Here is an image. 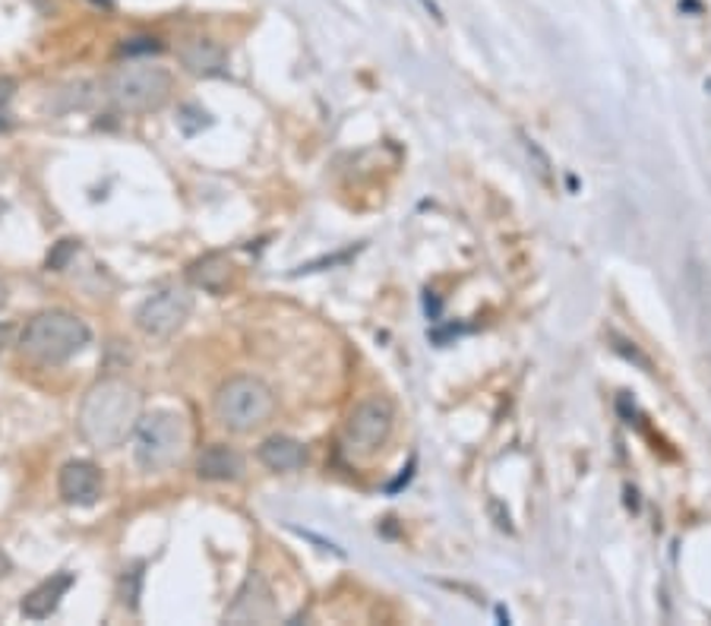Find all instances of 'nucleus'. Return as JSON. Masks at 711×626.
<instances>
[{"label": "nucleus", "instance_id": "12", "mask_svg": "<svg viewBox=\"0 0 711 626\" xmlns=\"http://www.w3.org/2000/svg\"><path fill=\"white\" fill-rule=\"evenodd\" d=\"M196 475L203 481H237L244 475V459L237 450H231L225 443L206 446L196 459Z\"/></svg>", "mask_w": 711, "mask_h": 626}, {"label": "nucleus", "instance_id": "8", "mask_svg": "<svg viewBox=\"0 0 711 626\" xmlns=\"http://www.w3.org/2000/svg\"><path fill=\"white\" fill-rule=\"evenodd\" d=\"M58 491L70 506H93L101 496V471L86 459L66 462L58 478Z\"/></svg>", "mask_w": 711, "mask_h": 626}, {"label": "nucleus", "instance_id": "3", "mask_svg": "<svg viewBox=\"0 0 711 626\" xmlns=\"http://www.w3.org/2000/svg\"><path fill=\"white\" fill-rule=\"evenodd\" d=\"M187 453V425L174 412H152L136 421L133 430V459L146 475L168 471Z\"/></svg>", "mask_w": 711, "mask_h": 626}, {"label": "nucleus", "instance_id": "20", "mask_svg": "<svg viewBox=\"0 0 711 626\" xmlns=\"http://www.w3.org/2000/svg\"><path fill=\"white\" fill-rule=\"evenodd\" d=\"M0 342H3V330H0Z\"/></svg>", "mask_w": 711, "mask_h": 626}, {"label": "nucleus", "instance_id": "16", "mask_svg": "<svg viewBox=\"0 0 711 626\" xmlns=\"http://www.w3.org/2000/svg\"><path fill=\"white\" fill-rule=\"evenodd\" d=\"M16 96V79L10 76H0V127H7V118H10V101Z\"/></svg>", "mask_w": 711, "mask_h": 626}, {"label": "nucleus", "instance_id": "10", "mask_svg": "<svg viewBox=\"0 0 711 626\" xmlns=\"http://www.w3.org/2000/svg\"><path fill=\"white\" fill-rule=\"evenodd\" d=\"M269 598H272V594L266 589L262 576L250 573V579H247L244 589L237 592V598H234V604H231V611H228L225 617L228 621H244V624L269 621V617H272V601H269Z\"/></svg>", "mask_w": 711, "mask_h": 626}, {"label": "nucleus", "instance_id": "6", "mask_svg": "<svg viewBox=\"0 0 711 626\" xmlns=\"http://www.w3.org/2000/svg\"><path fill=\"white\" fill-rule=\"evenodd\" d=\"M392 428H395V405L387 396L364 398L345 421V450L352 456L367 459L387 446Z\"/></svg>", "mask_w": 711, "mask_h": 626}, {"label": "nucleus", "instance_id": "19", "mask_svg": "<svg viewBox=\"0 0 711 626\" xmlns=\"http://www.w3.org/2000/svg\"><path fill=\"white\" fill-rule=\"evenodd\" d=\"M7 304V289H3V282H0V307Z\"/></svg>", "mask_w": 711, "mask_h": 626}, {"label": "nucleus", "instance_id": "4", "mask_svg": "<svg viewBox=\"0 0 711 626\" xmlns=\"http://www.w3.org/2000/svg\"><path fill=\"white\" fill-rule=\"evenodd\" d=\"M105 96L114 108L130 114L159 111L171 96V73L146 61H130L105 79Z\"/></svg>", "mask_w": 711, "mask_h": 626}, {"label": "nucleus", "instance_id": "18", "mask_svg": "<svg viewBox=\"0 0 711 626\" xmlns=\"http://www.w3.org/2000/svg\"><path fill=\"white\" fill-rule=\"evenodd\" d=\"M424 7H427V10H430V13H433L437 20H443V13H440V7H437L433 0H424Z\"/></svg>", "mask_w": 711, "mask_h": 626}, {"label": "nucleus", "instance_id": "1", "mask_svg": "<svg viewBox=\"0 0 711 626\" xmlns=\"http://www.w3.org/2000/svg\"><path fill=\"white\" fill-rule=\"evenodd\" d=\"M143 418V396L121 377L98 380L83 398L79 433L96 450H118Z\"/></svg>", "mask_w": 711, "mask_h": 626}, {"label": "nucleus", "instance_id": "7", "mask_svg": "<svg viewBox=\"0 0 711 626\" xmlns=\"http://www.w3.org/2000/svg\"><path fill=\"white\" fill-rule=\"evenodd\" d=\"M194 314V295L187 289H162L159 295L146 297L136 310V327L149 339H168L181 330Z\"/></svg>", "mask_w": 711, "mask_h": 626}, {"label": "nucleus", "instance_id": "11", "mask_svg": "<svg viewBox=\"0 0 711 626\" xmlns=\"http://www.w3.org/2000/svg\"><path fill=\"white\" fill-rule=\"evenodd\" d=\"M181 64H184L187 73L209 79V76H222L225 73L228 54L222 45H216L209 38H194V41H187L181 48Z\"/></svg>", "mask_w": 711, "mask_h": 626}, {"label": "nucleus", "instance_id": "13", "mask_svg": "<svg viewBox=\"0 0 711 626\" xmlns=\"http://www.w3.org/2000/svg\"><path fill=\"white\" fill-rule=\"evenodd\" d=\"M187 279L194 282L196 289H203L209 295H225L231 282H234V263L228 260L225 254H206L187 269Z\"/></svg>", "mask_w": 711, "mask_h": 626}, {"label": "nucleus", "instance_id": "9", "mask_svg": "<svg viewBox=\"0 0 711 626\" xmlns=\"http://www.w3.org/2000/svg\"><path fill=\"white\" fill-rule=\"evenodd\" d=\"M70 589H73V576H70V573H54V576H48L45 582H38L33 592L23 598V604H20L23 617H29V621H48V617L61 607V601H64Z\"/></svg>", "mask_w": 711, "mask_h": 626}, {"label": "nucleus", "instance_id": "2", "mask_svg": "<svg viewBox=\"0 0 711 626\" xmlns=\"http://www.w3.org/2000/svg\"><path fill=\"white\" fill-rule=\"evenodd\" d=\"M89 327L66 310H45L26 323L20 335L23 352L41 364H64L89 345Z\"/></svg>", "mask_w": 711, "mask_h": 626}, {"label": "nucleus", "instance_id": "5", "mask_svg": "<svg viewBox=\"0 0 711 626\" xmlns=\"http://www.w3.org/2000/svg\"><path fill=\"white\" fill-rule=\"evenodd\" d=\"M216 415L234 433H254L275 415V393L259 377H231L216 393Z\"/></svg>", "mask_w": 711, "mask_h": 626}, {"label": "nucleus", "instance_id": "15", "mask_svg": "<svg viewBox=\"0 0 711 626\" xmlns=\"http://www.w3.org/2000/svg\"><path fill=\"white\" fill-rule=\"evenodd\" d=\"M156 51H162V45H159V38H149V35H139V38H130L121 45V54H156Z\"/></svg>", "mask_w": 711, "mask_h": 626}, {"label": "nucleus", "instance_id": "14", "mask_svg": "<svg viewBox=\"0 0 711 626\" xmlns=\"http://www.w3.org/2000/svg\"><path fill=\"white\" fill-rule=\"evenodd\" d=\"M259 462L269 471H297V468L307 465V450L294 437H269L259 446Z\"/></svg>", "mask_w": 711, "mask_h": 626}, {"label": "nucleus", "instance_id": "17", "mask_svg": "<svg viewBox=\"0 0 711 626\" xmlns=\"http://www.w3.org/2000/svg\"><path fill=\"white\" fill-rule=\"evenodd\" d=\"M10 569H13V561L7 557V551H0V579H3V576H7Z\"/></svg>", "mask_w": 711, "mask_h": 626}]
</instances>
